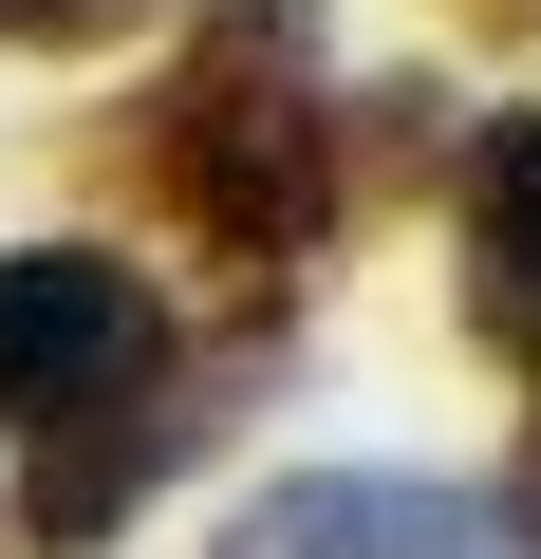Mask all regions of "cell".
I'll list each match as a JSON object with an SVG mask.
<instances>
[{"instance_id":"5b68a950","label":"cell","mask_w":541,"mask_h":559,"mask_svg":"<svg viewBox=\"0 0 541 559\" xmlns=\"http://www.w3.org/2000/svg\"><path fill=\"white\" fill-rule=\"evenodd\" d=\"M467 242H485V336L541 355V112L485 131V168H467Z\"/></svg>"},{"instance_id":"7a4b0ae2","label":"cell","mask_w":541,"mask_h":559,"mask_svg":"<svg viewBox=\"0 0 541 559\" xmlns=\"http://www.w3.org/2000/svg\"><path fill=\"white\" fill-rule=\"evenodd\" d=\"M131 355H150L131 261H94V242H20L0 261V411H94Z\"/></svg>"},{"instance_id":"3957f363","label":"cell","mask_w":541,"mask_h":559,"mask_svg":"<svg viewBox=\"0 0 541 559\" xmlns=\"http://www.w3.org/2000/svg\"><path fill=\"white\" fill-rule=\"evenodd\" d=\"M224 559H485V503L392 485V466H318V485H281V503H243Z\"/></svg>"},{"instance_id":"277c9868","label":"cell","mask_w":541,"mask_h":559,"mask_svg":"<svg viewBox=\"0 0 541 559\" xmlns=\"http://www.w3.org/2000/svg\"><path fill=\"white\" fill-rule=\"evenodd\" d=\"M168 448H187V411H57V429H38V485H20L38 559H57V540H113V522L150 503Z\"/></svg>"},{"instance_id":"8992f818","label":"cell","mask_w":541,"mask_h":559,"mask_svg":"<svg viewBox=\"0 0 541 559\" xmlns=\"http://www.w3.org/2000/svg\"><path fill=\"white\" fill-rule=\"evenodd\" d=\"M150 0H0V38H131Z\"/></svg>"},{"instance_id":"6da1fadb","label":"cell","mask_w":541,"mask_h":559,"mask_svg":"<svg viewBox=\"0 0 541 559\" xmlns=\"http://www.w3.org/2000/svg\"><path fill=\"white\" fill-rule=\"evenodd\" d=\"M187 131H168V187L224 224V242H318V205H337V131L299 112V94H243V75H187L168 94Z\"/></svg>"},{"instance_id":"52a82bcc","label":"cell","mask_w":541,"mask_h":559,"mask_svg":"<svg viewBox=\"0 0 541 559\" xmlns=\"http://www.w3.org/2000/svg\"><path fill=\"white\" fill-rule=\"evenodd\" d=\"M522 485H541V448H522Z\"/></svg>"}]
</instances>
